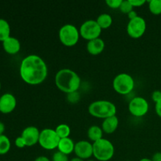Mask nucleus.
I'll list each match as a JSON object with an SVG mask.
<instances>
[{"label":"nucleus","instance_id":"nucleus-1","mask_svg":"<svg viewBox=\"0 0 161 161\" xmlns=\"http://www.w3.org/2000/svg\"><path fill=\"white\" fill-rule=\"evenodd\" d=\"M47 74V64L39 55H28L20 63V75L23 81L28 84H40L46 80Z\"/></svg>","mask_w":161,"mask_h":161},{"label":"nucleus","instance_id":"nucleus-2","mask_svg":"<svg viewBox=\"0 0 161 161\" xmlns=\"http://www.w3.org/2000/svg\"><path fill=\"white\" fill-rule=\"evenodd\" d=\"M55 84L60 91L70 94L78 91L81 84V79L75 71L70 69H62L56 73Z\"/></svg>","mask_w":161,"mask_h":161},{"label":"nucleus","instance_id":"nucleus-3","mask_svg":"<svg viewBox=\"0 0 161 161\" xmlns=\"http://www.w3.org/2000/svg\"><path fill=\"white\" fill-rule=\"evenodd\" d=\"M88 111L94 117L105 119L109 116H116V106L110 101L97 100L90 104Z\"/></svg>","mask_w":161,"mask_h":161},{"label":"nucleus","instance_id":"nucleus-4","mask_svg":"<svg viewBox=\"0 0 161 161\" xmlns=\"http://www.w3.org/2000/svg\"><path fill=\"white\" fill-rule=\"evenodd\" d=\"M115 148L113 143L106 138H101L93 142V156L99 161H108L113 157Z\"/></svg>","mask_w":161,"mask_h":161},{"label":"nucleus","instance_id":"nucleus-5","mask_svg":"<svg viewBox=\"0 0 161 161\" xmlns=\"http://www.w3.org/2000/svg\"><path fill=\"white\" fill-rule=\"evenodd\" d=\"M80 30L74 25L65 24L59 30L58 37L63 45L66 47H73L78 42L80 39Z\"/></svg>","mask_w":161,"mask_h":161},{"label":"nucleus","instance_id":"nucleus-6","mask_svg":"<svg viewBox=\"0 0 161 161\" xmlns=\"http://www.w3.org/2000/svg\"><path fill=\"white\" fill-rule=\"evenodd\" d=\"M113 86L118 94H128L135 87V80L130 74L122 72L115 76Z\"/></svg>","mask_w":161,"mask_h":161},{"label":"nucleus","instance_id":"nucleus-7","mask_svg":"<svg viewBox=\"0 0 161 161\" xmlns=\"http://www.w3.org/2000/svg\"><path fill=\"white\" fill-rule=\"evenodd\" d=\"M61 138L56 133L55 130L45 128L40 131L39 144L41 147L47 150H53L58 148Z\"/></svg>","mask_w":161,"mask_h":161},{"label":"nucleus","instance_id":"nucleus-8","mask_svg":"<svg viewBox=\"0 0 161 161\" xmlns=\"http://www.w3.org/2000/svg\"><path fill=\"white\" fill-rule=\"evenodd\" d=\"M102 30L96 20L89 19L81 25L80 28V34L83 39L90 41L100 37Z\"/></svg>","mask_w":161,"mask_h":161},{"label":"nucleus","instance_id":"nucleus-9","mask_svg":"<svg viewBox=\"0 0 161 161\" xmlns=\"http://www.w3.org/2000/svg\"><path fill=\"white\" fill-rule=\"evenodd\" d=\"M146 30V20L142 17L138 16L135 18L129 20L127 25V34L134 39H138L144 35Z\"/></svg>","mask_w":161,"mask_h":161},{"label":"nucleus","instance_id":"nucleus-10","mask_svg":"<svg viewBox=\"0 0 161 161\" xmlns=\"http://www.w3.org/2000/svg\"><path fill=\"white\" fill-rule=\"evenodd\" d=\"M128 109L130 114L133 116L142 117L149 111V103L143 97L137 96L130 101L128 104Z\"/></svg>","mask_w":161,"mask_h":161},{"label":"nucleus","instance_id":"nucleus-11","mask_svg":"<svg viewBox=\"0 0 161 161\" xmlns=\"http://www.w3.org/2000/svg\"><path fill=\"white\" fill-rule=\"evenodd\" d=\"M74 152L77 157L84 160L91 158L93 156V144L86 140H81L75 144Z\"/></svg>","mask_w":161,"mask_h":161},{"label":"nucleus","instance_id":"nucleus-12","mask_svg":"<svg viewBox=\"0 0 161 161\" xmlns=\"http://www.w3.org/2000/svg\"><path fill=\"white\" fill-rule=\"evenodd\" d=\"M17 106V99L14 94L5 93L0 97V112L3 114L10 113Z\"/></svg>","mask_w":161,"mask_h":161},{"label":"nucleus","instance_id":"nucleus-13","mask_svg":"<svg viewBox=\"0 0 161 161\" xmlns=\"http://www.w3.org/2000/svg\"><path fill=\"white\" fill-rule=\"evenodd\" d=\"M39 135L40 131L37 127L35 126H28L24 129L20 136L25 140L26 146L31 147L39 142Z\"/></svg>","mask_w":161,"mask_h":161},{"label":"nucleus","instance_id":"nucleus-14","mask_svg":"<svg viewBox=\"0 0 161 161\" xmlns=\"http://www.w3.org/2000/svg\"><path fill=\"white\" fill-rule=\"evenodd\" d=\"M3 47L5 52L9 54H16L20 50V42L17 38L9 36L8 39L3 42Z\"/></svg>","mask_w":161,"mask_h":161},{"label":"nucleus","instance_id":"nucleus-15","mask_svg":"<svg viewBox=\"0 0 161 161\" xmlns=\"http://www.w3.org/2000/svg\"><path fill=\"white\" fill-rule=\"evenodd\" d=\"M105 43L100 37L88 41L86 44V50L88 53L92 55H97L102 53L105 49Z\"/></svg>","mask_w":161,"mask_h":161},{"label":"nucleus","instance_id":"nucleus-16","mask_svg":"<svg viewBox=\"0 0 161 161\" xmlns=\"http://www.w3.org/2000/svg\"><path fill=\"white\" fill-rule=\"evenodd\" d=\"M118 126H119V119L116 115L104 119L102 124V128L106 134H112L117 129Z\"/></svg>","mask_w":161,"mask_h":161},{"label":"nucleus","instance_id":"nucleus-17","mask_svg":"<svg viewBox=\"0 0 161 161\" xmlns=\"http://www.w3.org/2000/svg\"><path fill=\"white\" fill-rule=\"evenodd\" d=\"M75 144V143H74L73 140L69 138V137L61 138L59 142V144H58V151L66 154V155H69L72 152H74Z\"/></svg>","mask_w":161,"mask_h":161},{"label":"nucleus","instance_id":"nucleus-18","mask_svg":"<svg viewBox=\"0 0 161 161\" xmlns=\"http://www.w3.org/2000/svg\"><path fill=\"white\" fill-rule=\"evenodd\" d=\"M87 136L91 141L93 142L98 141L99 139L102 138L103 136V130L102 127L97 125H92L88 128Z\"/></svg>","mask_w":161,"mask_h":161},{"label":"nucleus","instance_id":"nucleus-19","mask_svg":"<svg viewBox=\"0 0 161 161\" xmlns=\"http://www.w3.org/2000/svg\"><path fill=\"white\" fill-rule=\"evenodd\" d=\"M10 25L5 19L0 18V42H3L10 36Z\"/></svg>","mask_w":161,"mask_h":161},{"label":"nucleus","instance_id":"nucleus-20","mask_svg":"<svg viewBox=\"0 0 161 161\" xmlns=\"http://www.w3.org/2000/svg\"><path fill=\"white\" fill-rule=\"evenodd\" d=\"M97 23L98 24L99 26L101 27L102 29H105V28H109L113 24V17L110 14L104 13V14H100L97 17L96 20Z\"/></svg>","mask_w":161,"mask_h":161},{"label":"nucleus","instance_id":"nucleus-21","mask_svg":"<svg viewBox=\"0 0 161 161\" xmlns=\"http://www.w3.org/2000/svg\"><path fill=\"white\" fill-rule=\"evenodd\" d=\"M11 143L6 135H0V155H5L9 151Z\"/></svg>","mask_w":161,"mask_h":161},{"label":"nucleus","instance_id":"nucleus-22","mask_svg":"<svg viewBox=\"0 0 161 161\" xmlns=\"http://www.w3.org/2000/svg\"><path fill=\"white\" fill-rule=\"evenodd\" d=\"M55 131L58 134L60 138H68L71 134V128L68 124H61L57 126L55 128Z\"/></svg>","mask_w":161,"mask_h":161},{"label":"nucleus","instance_id":"nucleus-23","mask_svg":"<svg viewBox=\"0 0 161 161\" xmlns=\"http://www.w3.org/2000/svg\"><path fill=\"white\" fill-rule=\"evenodd\" d=\"M149 3V9L154 15L161 14V0H150Z\"/></svg>","mask_w":161,"mask_h":161},{"label":"nucleus","instance_id":"nucleus-24","mask_svg":"<svg viewBox=\"0 0 161 161\" xmlns=\"http://www.w3.org/2000/svg\"><path fill=\"white\" fill-rule=\"evenodd\" d=\"M133 6L130 4L129 0H123L120 6H119V9L121 10V12L127 14H128L130 11L133 10Z\"/></svg>","mask_w":161,"mask_h":161},{"label":"nucleus","instance_id":"nucleus-25","mask_svg":"<svg viewBox=\"0 0 161 161\" xmlns=\"http://www.w3.org/2000/svg\"><path fill=\"white\" fill-rule=\"evenodd\" d=\"M52 160L53 161H69V157L66 154L60 152V151H57L52 156Z\"/></svg>","mask_w":161,"mask_h":161},{"label":"nucleus","instance_id":"nucleus-26","mask_svg":"<svg viewBox=\"0 0 161 161\" xmlns=\"http://www.w3.org/2000/svg\"><path fill=\"white\" fill-rule=\"evenodd\" d=\"M123 0H106L105 3L112 9H119Z\"/></svg>","mask_w":161,"mask_h":161},{"label":"nucleus","instance_id":"nucleus-27","mask_svg":"<svg viewBox=\"0 0 161 161\" xmlns=\"http://www.w3.org/2000/svg\"><path fill=\"white\" fill-rule=\"evenodd\" d=\"M80 99V94H79L78 91H75V92L70 93V94H68V100L70 102H77Z\"/></svg>","mask_w":161,"mask_h":161},{"label":"nucleus","instance_id":"nucleus-28","mask_svg":"<svg viewBox=\"0 0 161 161\" xmlns=\"http://www.w3.org/2000/svg\"><path fill=\"white\" fill-rule=\"evenodd\" d=\"M15 146H17V148H20V149H22V148H25L26 146V143H25V140L23 139L21 136L17 137L15 139Z\"/></svg>","mask_w":161,"mask_h":161},{"label":"nucleus","instance_id":"nucleus-29","mask_svg":"<svg viewBox=\"0 0 161 161\" xmlns=\"http://www.w3.org/2000/svg\"><path fill=\"white\" fill-rule=\"evenodd\" d=\"M152 99L154 102H157L158 101L161 100V91H154L152 93Z\"/></svg>","mask_w":161,"mask_h":161},{"label":"nucleus","instance_id":"nucleus-30","mask_svg":"<svg viewBox=\"0 0 161 161\" xmlns=\"http://www.w3.org/2000/svg\"><path fill=\"white\" fill-rule=\"evenodd\" d=\"M129 1H130V4L133 6V7H139L146 3V1L145 0H129Z\"/></svg>","mask_w":161,"mask_h":161},{"label":"nucleus","instance_id":"nucleus-31","mask_svg":"<svg viewBox=\"0 0 161 161\" xmlns=\"http://www.w3.org/2000/svg\"><path fill=\"white\" fill-rule=\"evenodd\" d=\"M155 111L157 114L161 117V100L155 103Z\"/></svg>","mask_w":161,"mask_h":161},{"label":"nucleus","instance_id":"nucleus-32","mask_svg":"<svg viewBox=\"0 0 161 161\" xmlns=\"http://www.w3.org/2000/svg\"><path fill=\"white\" fill-rule=\"evenodd\" d=\"M152 161H161V153L157 152L153 155L152 158H151Z\"/></svg>","mask_w":161,"mask_h":161},{"label":"nucleus","instance_id":"nucleus-33","mask_svg":"<svg viewBox=\"0 0 161 161\" xmlns=\"http://www.w3.org/2000/svg\"><path fill=\"white\" fill-rule=\"evenodd\" d=\"M127 16H128L129 19H130V20H131V19H134V18H135L136 17H138V15L137 14L136 11L134 10L133 9V10H131L128 14H127Z\"/></svg>","mask_w":161,"mask_h":161},{"label":"nucleus","instance_id":"nucleus-34","mask_svg":"<svg viewBox=\"0 0 161 161\" xmlns=\"http://www.w3.org/2000/svg\"><path fill=\"white\" fill-rule=\"evenodd\" d=\"M34 161H50V160L46 156H39V157H36Z\"/></svg>","mask_w":161,"mask_h":161},{"label":"nucleus","instance_id":"nucleus-35","mask_svg":"<svg viewBox=\"0 0 161 161\" xmlns=\"http://www.w3.org/2000/svg\"><path fill=\"white\" fill-rule=\"evenodd\" d=\"M5 129H6V127H5V124H3V122H1L0 121V135H4V131H5Z\"/></svg>","mask_w":161,"mask_h":161},{"label":"nucleus","instance_id":"nucleus-36","mask_svg":"<svg viewBox=\"0 0 161 161\" xmlns=\"http://www.w3.org/2000/svg\"><path fill=\"white\" fill-rule=\"evenodd\" d=\"M69 161H84L83 160V159H81V158H80V157H73V158H72Z\"/></svg>","mask_w":161,"mask_h":161},{"label":"nucleus","instance_id":"nucleus-37","mask_svg":"<svg viewBox=\"0 0 161 161\" xmlns=\"http://www.w3.org/2000/svg\"><path fill=\"white\" fill-rule=\"evenodd\" d=\"M139 161H152V160L149 158H147V157H144V158L141 159Z\"/></svg>","mask_w":161,"mask_h":161},{"label":"nucleus","instance_id":"nucleus-38","mask_svg":"<svg viewBox=\"0 0 161 161\" xmlns=\"http://www.w3.org/2000/svg\"><path fill=\"white\" fill-rule=\"evenodd\" d=\"M1 86H2V84H1V82H0V90H1Z\"/></svg>","mask_w":161,"mask_h":161},{"label":"nucleus","instance_id":"nucleus-39","mask_svg":"<svg viewBox=\"0 0 161 161\" xmlns=\"http://www.w3.org/2000/svg\"><path fill=\"white\" fill-rule=\"evenodd\" d=\"M86 161H95V160H86Z\"/></svg>","mask_w":161,"mask_h":161},{"label":"nucleus","instance_id":"nucleus-40","mask_svg":"<svg viewBox=\"0 0 161 161\" xmlns=\"http://www.w3.org/2000/svg\"><path fill=\"white\" fill-rule=\"evenodd\" d=\"M126 161H130V160H126Z\"/></svg>","mask_w":161,"mask_h":161}]
</instances>
